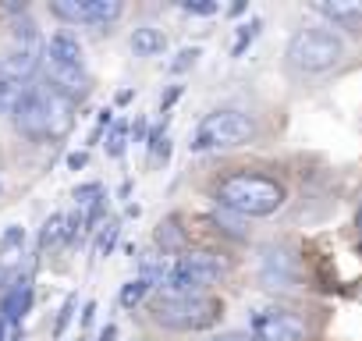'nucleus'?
<instances>
[{
	"label": "nucleus",
	"instance_id": "obj_31",
	"mask_svg": "<svg viewBox=\"0 0 362 341\" xmlns=\"http://www.w3.org/2000/svg\"><path fill=\"white\" fill-rule=\"evenodd\" d=\"M86 163H89V153H86V149H75V153H68V167H71V170H82Z\"/></svg>",
	"mask_w": 362,
	"mask_h": 341
},
{
	"label": "nucleus",
	"instance_id": "obj_15",
	"mask_svg": "<svg viewBox=\"0 0 362 341\" xmlns=\"http://www.w3.org/2000/svg\"><path fill=\"white\" fill-rule=\"evenodd\" d=\"M132 50H135V57H160L167 50V36L153 25H139L132 33Z\"/></svg>",
	"mask_w": 362,
	"mask_h": 341
},
{
	"label": "nucleus",
	"instance_id": "obj_12",
	"mask_svg": "<svg viewBox=\"0 0 362 341\" xmlns=\"http://www.w3.org/2000/svg\"><path fill=\"white\" fill-rule=\"evenodd\" d=\"M22 256H25V228L8 224L0 231V277H11L22 267Z\"/></svg>",
	"mask_w": 362,
	"mask_h": 341
},
{
	"label": "nucleus",
	"instance_id": "obj_28",
	"mask_svg": "<svg viewBox=\"0 0 362 341\" xmlns=\"http://www.w3.org/2000/svg\"><path fill=\"white\" fill-rule=\"evenodd\" d=\"M75 306H78V299L68 295L64 306H61V313H57V320H54V337H64V330H68V323H71V316H75Z\"/></svg>",
	"mask_w": 362,
	"mask_h": 341
},
{
	"label": "nucleus",
	"instance_id": "obj_34",
	"mask_svg": "<svg viewBox=\"0 0 362 341\" xmlns=\"http://www.w3.org/2000/svg\"><path fill=\"white\" fill-rule=\"evenodd\" d=\"M210 341H252V337H245V334H217Z\"/></svg>",
	"mask_w": 362,
	"mask_h": 341
},
{
	"label": "nucleus",
	"instance_id": "obj_8",
	"mask_svg": "<svg viewBox=\"0 0 362 341\" xmlns=\"http://www.w3.org/2000/svg\"><path fill=\"white\" fill-rule=\"evenodd\" d=\"M11 121H15V128H18L25 139H33V142L47 139V103H43V86H25V93H22V100H18Z\"/></svg>",
	"mask_w": 362,
	"mask_h": 341
},
{
	"label": "nucleus",
	"instance_id": "obj_19",
	"mask_svg": "<svg viewBox=\"0 0 362 341\" xmlns=\"http://www.w3.org/2000/svg\"><path fill=\"white\" fill-rule=\"evenodd\" d=\"M167 270H170V263L160 256V253H153V256H142V267H139V277L142 281H149V284H163V277H167Z\"/></svg>",
	"mask_w": 362,
	"mask_h": 341
},
{
	"label": "nucleus",
	"instance_id": "obj_7",
	"mask_svg": "<svg viewBox=\"0 0 362 341\" xmlns=\"http://www.w3.org/2000/svg\"><path fill=\"white\" fill-rule=\"evenodd\" d=\"M43 75H47V86L54 93H61L64 100H71V103H82L89 96V89H93V79H89L86 64L75 68V64H57V61L43 57Z\"/></svg>",
	"mask_w": 362,
	"mask_h": 341
},
{
	"label": "nucleus",
	"instance_id": "obj_32",
	"mask_svg": "<svg viewBox=\"0 0 362 341\" xmlns=\"http://www.w3.org/2000/svg\"><path fill=\"white\" fill-rule=\"evenodd\" d=\"M93 316H96V302H86V309H82V327H89Z\"/></svg>",
	"mask_w": 362,
	"mask_h": 341
},
{
	"label": "nucleus",
	"instance_id": "obj_2",
	"mask_svg": "<svg viewBox=\"0 0 362 341\" xmlns=\"http://www.w3.org/2000/svg\"><path fill=\"white\" fill-rule=\"evenodd\" d=\"M149 313L167 330H206L224 316V306L214 295H177V299L156 295Z\"/></svg>",
	"mask_w": 362,
	"mask_h": 341
},
{
	"label": "nucleus",
	"instance_id": "obj_35",
	"mask_svg": "<svg viewBox=\"0 0 362 341\" xmlns=\"http://www.w3.org/2000/svg\"><path fill=\"white\" fill-rule=\"evenodd\" d=\"M8 341H25V330H22V327H15V334H11Z\"/></svg>",
	"mask_w": 362,
	"mask_h": 341
},
{
	"label": "nucleus",
	"instance_id": "obj_18",
	"mask_svg": "<svg viewBox=\"0 0 362 341\" xmlns=\"http://www.w3.org/2000/svg\"><path fill=\"white\" fill-rule=\"evenodd\" d=\"M156 245H160L163 253H177L181 245H185V231L177 228V221H174V217L160 221V228H156Z\"/></svg>",
	"mask_w": 362,
	"mask_h": 341
},
{
	"label": "nucleus",
	"instance_id": "obj_33",
	"mask_svg": "<svg viewBox=\"0 0 362 341\" xmlns=\"http://www.w3.org/2000/svg\"><path fill=\"white\" fill-rule=\"evenodd\" d=\"M114 337H117V327H114V323H107V327L100 330V337H96V341H114Z\"/></svg>",
	"mask_w": 362,
	"mask_h": 341
},
{
	"label": "nucleus",
	"instance_id": "obj_10",
	"mask_svg": "<svg viewBox=\"0 0 362 341\" xmlns=\"http://www.w3.org/2000/svg\"><path fill=\"white\" fill-rule=\"evenodd\" d=\"M43 103H47V139H64L75 125V103L43 86Z\"/></svg>",
	"mask_w": 362,
	"mask_h": 341
},
{
	"label": "nucleus",
	"instance_id": "obj_30",
	"mask_svg": "<svg viewBox=\"0 0 362 341\" xmlns=\"http://www.w3.org/2000/svg\"><path fill=\"white\" fill-rule=\"evenodd\" d=\"M177 96H181V86H170V89L160 96V110H163V117H167V110H170V103H174Z\"/></svg>",
	"mask_w": 362,
	"mask_h": 341
},
{
	"label": "nucleus",
	"instance_id": "obj_25",
	"mask_svg": "<svg viewBox=\"0 0 362 341\" xmlns=\"http://www.w3.org/2000/svg\"><path fill=\"white\" fill-rule=\"evenodd\" d=\"M117 235H121V224H117V221L103 224L100 235H96V256H110V249L117 245Z\"/></svg>",
	"mask_w": 362,
	"mask_h": 341
},
{
	"label": "nucleus",
	"instance_id": "obj_24",
	"mask_svg": "<svg viewBox=\"0 0 362 341\" xmlns=\"http://www.w3.org/2000/svg\"><path fill=\"white\" fill-rule=\"evenodd\" d=\"M124 146H128V121H114L107 128V153L110 156H124Z\"/></svg>",
	"mask_w": 362,
	"mask_h": 341
},
{
	"label": "nucleus",
	"instance_id": "obj_23",
	"mask_svg": "<svg viewBox=\"0 0 362 341\" xmlns=\"http://www.w3.org/2000/svg\"><path fill=\"white\" fill-rule=\"evenodd\" d=\"M259 29H263V18H249L245 25H238V40L231 43V57H242V54H245V47L259 36Z\"/></svg>",
	"mask_w": 362,
	"mask_h": 341
},
{
	"label": "nucleus",
	"instance_id": "obj_16",
	"mask_svg": "<svg viewBox=\"0 0 362 341\" xmlns=\"http://www.w3.org/2000/svg\"><path fill=\"white\" fill-rule=\"evenodd\" d=\"M259 274H263V281L267 284H288L291 281V256L288 253H281V249H270L267 256H263V263H259Z\"/></svg>",
	"mask_w": 362,
	"mask_h": 341
},
{
	"label": "nucleus",
	"instance_id": "obj_27",
	"mask_svg": "<svg viewBox=\"0 0 362 341\" xmlns=\"http://www.w3.org/2000/svg\"><path fill=\"white\" fill-rule=\"evenodd\" d=\"M203 57V50L199 47H185V50H177V57L170 61V71L174 75H181V71H189V68H196V61Z\"/></svg>",
	"mask_w": 362,
	"mask_h": 341
},
{
	"label": "nucleus",
	"instance_id": "obj_17",
	"mask_svg": "<svg viewBox=\"0 0 362 341\" xmlns=\"http://www.w3.org/2000/svg\"><path fill=\"white\" fill-rule=\"evenodd\" d=\"M124 15V4L121 0H89L86 4V25H114L117 18Z\"/></svg>",
	"mask_w": 362,
	"mask_h": 341
},
{
	"label": "nucleus",
	"instance_id": "obj_22",
	"mask_svg": "<svg viewBox=\"0 0 362 341\" xmlns=\"http://www.w3.org/2000/svg\"><path fill=\"white\" fill-rule=\"evenodd\" d=\"M149 288H153L149 281H142V277H135V281H128V284L121 288V295H117V302H121L124 309H135V306H139V302H142V299L149 295Z\"/></svg>",
	"mask_w": 362,
	"mask_h": 341
},
{
	"label": "nucleus",
	"instance_id": "obj_26",
	"mask_svg": "<svg viewBox=\"0 0 362 341\" xmlns=\"http://www.w3.org/2000/svg\"><path fill=\"white\" fill-rule=\"evenodd\" d=\"M181 11L196 15V18H214L221 11V4H217V0H181Z\"/></svg>",
	"mask_w": 362,
	"mask_h": 341
},
{
	"label": "nucleus",
	"instance_id": "obj_21",
	"mask_svg": "<svg viewBox=\"0 0 362 341\" xmlns=\"http://www.w3.org/2000/svg\"><path fill=\"white\" fill-rule=\"evenodd\" d=\"M64 214H50L47 217V224H43V231H40V253L43 249H50V245H57V242H64Z\"/></svg>",
	"mask_w": 362,
	"mask_h": 341
},
{
	"label": "nucleus",
	"instance_id": "obj_5",
	"mask_svg": "<svg viewBox=\"0 0 362 341\" xmlns=\"http://www.w3.org/2000/svg\"><path fill=\"white\" fill-rule=\"evenodd\" d=\"M256 139V121L245 110H214L196 125L192 153H217V149H238Z\"/></svg>",
	"mask_w": 362,
	"mask_h": 341
},
{
	"label": "nucleus",
	"instance_id": "obj_36",
	"mask_svg": "<svg viewBox=\"0 0 362 341\" xmlns=\"http://www.w3.org/2000/svg\"><path fill=\"white\" fill-rule=\"evenodd\" d=\"M358 224H362V214H358Z\"/></svg>",
	"mask_w": 362,
	"mask_h": 341
},
{
	"label": "nucleus",
	"instance_id": "obj_4",
	"mask_svg": "<svg viewBox=\"0 0 362 341\" xmlns=\"http://www.w3.org/2000/svg\"><path fill=\"white\" fill-rule=\"evenodd\" d=\"M228 263L217 253H185L177 256L160 284V295L177 299V295H203L210 284H217L224 277Z\"/></svg>",
	"mask_w": 362,
	"mask_h": 341
},
{
	"label": "nucleus",
	"instance_id": "obj_6",
	"mask_svg": "<svg viewBox=\"0 0 362 341\" xmlns=\"http://www.w3.org/2000/svg\"><path fill=\"white\" fill-rule=\"evenodd\" d=\"M249 334L252 341H305V323L288 313V309H256L249 320Z\"/></svg>",
	"mask_w": 362,
	"mask_h": 341
},
{
	"label": "nucleus",
	"instance_id": "obj_29",
	"mask_svg": "<svg viewBox=\"0 0 362 341\" xmlns=\"http://www.w3.org/2000/svg\"><path fill=\"white\" fill-rule=\"evenodd\" d=\"M71 196H75V203H78V207H93V203L103 196V185H100V182H89V185H78Z\"/></svg>",
	"mask_w": 362,
	"mask_h": 341
},
{
	"label": "nucleus",
	"instance_id": "obj_3",
	"mask_svg": "<svg viewBox=\"0 0 362 341\" xmlns=\"http://www.w3.org/2000/svg\"><path fill=\"white\" fill-rule=\"evenodd\" d=\"M341 57H344V43L327 29H298L284 47V61L298 75H323Z\"/></svg>",
	"mask_w": 362,
	"mask_h": 341
},
{
	"label": "nucleus",
	"instance_id": "obj_20",
	"mask_svg": "<svg viewBox=\"0 0 362 341\" xmlns=\"http://www.w3.org/2000/svg\"><path fill=\"white\" fill-rule=\"evenodd\" d=\"M25 86L22 82H11V79H0V117H11L18 100H22Z\"/></svg>",
	"mask_w": 362,
	"mask_h": 341
},
{
	"label": "nucleus",
	"instance_id": "obj_9",
	"mask_svg": "<svg viewBox=\"0 0 362 341\" xmlns=\"http://www.w3.org/2000/svg\"><path fill=\"white\" fill-rule=\"evenodd\" d=\"M40 64H43L40 47H15V43H11L8 54H0V79H11V82L29 86L33 75L40 71Z\"/></svg>",
	"mask_w": 362,
	"mask_h": 341
},
{
	"label": "nucleus",
	"instance_id": "obj_14",
	"mask_svg": "<svg viewBox=\"0 0 362 341\" xmlns=\"http://www.w3.org/2000/svg\"><path fill=\"white\" fill-rule=\"evenodd\" d=\"M313 11L323 15V18H330V22L351 25V22L362 18V0H316Z\"/></svg>",
	"mask_w": 362,
	"mask_h": 341
},
{
	"label": "nucleus",
	"instance_id": "obj_11",
	"mask_svg": "<svg viewBox=\"0 0 362 341\" xmlns=\"http://www.w3.org/2000/svg\"><path fill=\"white\" fill-rule=\"evenodd\" d=\"M29 309H33V284H29V277H22L8 288L4 299H0V316L8 320V327H22Z\"/></svg>",
	"mask_w": 362,
	"mask_h": 341
},
{
	"label": "nucleus",
	"instance_id": "obj_13",
	"mask_svg": "<svg viewBox=\"0 0 362 341\" xmlns=\"http://www.w3.org/2000/svg\"><path fill=\"white\" fill-rule=\"evenodd\" d=\"M47 61H57V64H75V68H82V43L68 33V29H61V33H54L50 40H47V54H43Z\"/></svg>",
	"mask_w": 362,
	"mask_h": 341
},
{
	"label": "nucleus",
	"instance_id": "obj_1",
	"mask_svg": "<svg viewBox=\"0 0 362 341\" xmlns=\"http://www.w3.org/2000/svg\"><path fill=\"white\" fill-rule=\"evenodd\" d=\"M217 203L238 217H270L284 207V185L270 175H231L217 185Z\"/></svg>",
	"mask_w": 362,
	"mask_h": 341
}]
</instances>
